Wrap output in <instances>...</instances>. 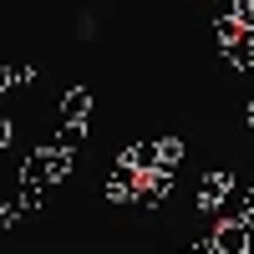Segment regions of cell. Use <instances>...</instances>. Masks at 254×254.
<instances>
[{
	"instance_id": "6",
	"label": "cell",
	"mask_w": 254,
	"mask_h": 254,
	"mask_svg": "<svg viewBox=\"0 0 254 254\" xmlns=\"http://www.w3.org/2000/svg\"><path fill=\"white\" fill-rule=\"evenodd\" d=\"M92 117V92L87 87H71L61 97V122H87Z\"/></svg>"
},
{
	"instance_id": "12",
	"label": "cell",
	"mask_w": 254,
	"mask_h": 254,
	"mask_svg": "<svg viewBox=\"0 0 254 254\" xmlns=\"http://www.w3.org/2000/svg\"><path fill=\"white\" fill-rule=\"evenodd\" d=\"M178 163H183V142H178V137H163V163H158V168L178 173Z\"/></svg>"
},
{
	"instance_id": "7",
	"label": "cell",
	"mask_w": 254,
	"mask_h": 254,
	"mask_svg": "<svg viewBox=\"0 0 254 254\" xmlns=\"http://www.w3.org/2000/svg\"><path fill=\"white\" fill-rule=\"evenodd\" d=\"M224 61H229L234 71H254V31H244L234 46H224Z\"/></svg>"
},
{
	"instance_id": "4",
	"label": "cell",
	"mask_w": 254,
	"mask_h": 254,
	"mask_svg": "<svg viewBox=\"0 0 254 254\" xmlns=\"http://www.w3.org/2000/svg\"><path fill=\"white\" fill-rule=\"evenodd\" d=\"M122 163H127V168H137V173H153V168L163 163V137H158V142H153V137L132 142V147L122 153Z\"/></svg>"
},
{
	"instance_id": "11",
	"label": "cell",
	"mask_w": 254,
	"mask_h": 254,
	"mask_svg": "<svg viewBox=\"0 0 254 254\" xmlns=\"http://www.w3.org/2000/svg\"><path fill=\"white\" fill-rule=\"evenodd\" d=\"M214 36H219V46H234V41L244 36V26H239V20H229V15H224V20H214Z\"/></svg>"
},
{
	"instance_id": "14",
	"label": "cell",
	"mask_w": 254,
	"mask_h": 254,
	"mask_svg": "<svg viewBox=\"0 0 254 254\" xmlns=\"http://www.w3.org/2000/svg\"><path fill=\"white\" fill-rule=\"evenodd\" d=\"M10 137H15V132H10V117H0V153L10 147Z\"/></svg>"
},
{
	"instance_id": "13",
	"label": "cell",
	"mask_w": 254,
	"mask_h": 254,
	"mask_svg": "<svg viewBox=\"0 0 254 254\" xmlns=\"http://www.w3.org/2000/svg\"><path fill=\"white\" fill-rule=\"evenodd\" d=\"M234 20L244 31H254V0H239V10H234Z\"/></svg>"
},
{
	"instance_id": "16",
	"label": "cell",
	"mask_w": 254,
	"mask_h": 254,
	"mask_svg": "<svg viewBox=\"0 0 254 254\" xmlns=\"http://www.w3.org/2000/svg\"><path fill=\"white\" fill-rule=\"evenodd\" d=\"M249 127H254V102H249Z\"/></svg>"
},
{
	"instance_id": "15",
	"label": "cell",
	"mask_w": 254,
	"mask_h": 254,
	"mask_svg": "<svg viewBox=\"0 0 254 254\" xmlns=\"http://www.w3.org/2000/svg\"><path fill=\"white\" fill-rule=\"evenodd\" d=\"M249 224H254V188H249Z\"/></svg>"
},
{
	"instance_id": "17",
	"label": "cell",
	"mask_w": 254,
	"mask_h": 254,
	"mask_svg": "<svg viewBox=\"0 0 254 254\" xmlns=\"http://www.w3.org/2000/svg\"><path fill=\"white\" fill-rule=\"evenodd\" d=\"M249 229H254V224H249Z\"/></svg>"
},
{
	"instance_id": "10",
	"label": "cell",
	"mask_w": 254,
	"mask_h": 254,
	"mask_svg": "<svg viewBox=\"0 0 254 254\" xmlns=\"http://www.w3.org/2000/svg\"><path fill=\"white\" fill-rule=\"evenodd\" d=\"M20 214H31L20 198H5V203H0V234H10V229L20 224Z\"/></svg>"
},
{
	"instance_id": "5",
	"label": "cell",
	"mask_w": 254,
	"mask_h": 254,
	"mask_svg": "<svg viewBox=\"0 0 254 254\" xmlns=\"http://www.w3.org/2000/svg\"><path fill=\"white\" fill-rule=\"evenodd\" d=\"M168 193H173V173H168V168H153V173H142V193H137V203H142V208H158Z\"/></svg>"
},
{
	"instance_id": "2",
	"label": "cell",
	"mask_w": 254,
	"mask_h": 254,
	"mask_svg": "<svg viewBox=\"0 0 254 254\" xmlns=\"http://www.w3.org/2000/svg\"><path fill=\"white\" fill-rule=\"evenodd\" d=\"M229 193H234V178L214 168V173H203V183H198V203H193V208H198V214H219V203H224Z\"/></svg>"
},
{
	"instance_id": "8",
	"label": "cell",
	"mask_w": 254,
	"mask_h": 254,
	"mask_svg": "<svg viewBox=\"0 0 254 254\" xmlns=\"http://www.w3.org/2000/svg\"><path fill=\"white\" fill-rule=\"evenodd\" d=\"M81 142H87V122H61V127H56V142H51V147H61V153H76Z\"/></svg>"
},
{
	"instance_id": "1",
	"label": "cell",
	"mask_w": 254,
	"mask_h": 254,
	"mask_svg": "<svg viewBox=\"0 0 254 254\" xmlns=\"http://www.w3.org/2000/svg\"><path fill=\"white\" fill-rule=\"evenodd\" d=\"M208 239H214V249H219V254H249L254 229H249V224H229V219H219Z\"/></svg>"
},
{
	"instance_id": "9",
	"label": "cell",
	"mask_w": 254,
	"mask_h": 254,
	"mask_svg": "<svg viewBox=\"0 0 254 254\" xmlns=\"http://www.w3.org/2000/svg\"><path fill=\"white\" fill-rule=\"evenodd\" d=\"M46 188H51V183H41V178H26V173H20V193H15V198L26 203V208H41V198H46Z\"/></svg>"
},
{
	"instance_id": "3",
	"label": "cell",
	"mask_w": 254,
	"mask_h": 254,
	"mask_svg": "<svg viewBox=\"0 0 254 254\" xmlns=\"http://www.w3.org/2000/svg\"><path fill=\"white\" fill-rule=\"evenodd\" d=\"M137 193H142V173L127 168V163H117L112 173H107V198L112 203H137Z\"/></svg>"
}]
</instances>
